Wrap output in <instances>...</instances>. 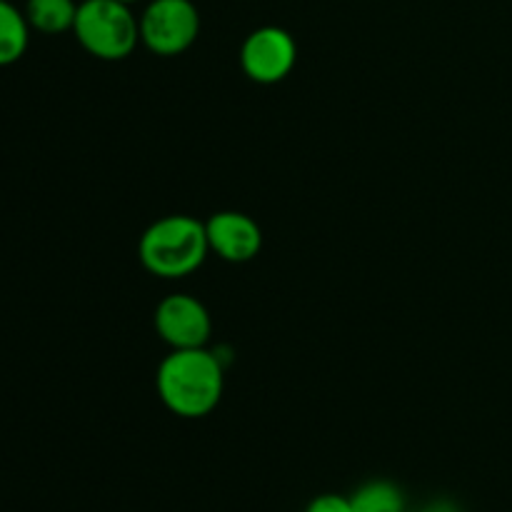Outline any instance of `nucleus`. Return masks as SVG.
Returning a JSON list of instances; mask_svg holds the SVG:
<instances>
[{
    "label": "nucleus",
    "mask_w": 512,
    "mask_h": 512,
    "mask_svg": "<svg viewBox=\"0 0 512 512\" xmlns=\"http://www.w3.org/2000/svg\"><path fill=\"white\" fill-rule=\"evenodd\" d=\"M158 395L178 418H205L223 398V363L205 348L173 350L158 368Z\"/></svg>",
    "instance_id": "obj_1"
},
{
    "label": "nucleus",
    "mask_w": 512,
    "mask_h": 512,
    "mask_svg": "<svg viewBox=\"0 0 512 512\" xmlns=\"http://www.w3.org/2000/svg\"><path fill=\"white\" fill-rule=\"evenodd\" d=\"M210 253L205 223L190 215H168L150 225L138 245L140 263L158 278H185L205 263Z\"/></svg>",
    "instance_id": "obj_2"
},
{
    "label": "nucleus",
    "mask_w": 512,
    "mask_h": 512,
    "mask_svg": "<svg viewBox=\"0 0 512 512\" xmlns=\"http://www.w3.org/2000/svg\"><path fill=\"white\" fill-rule=\"evenodd\" d=\"M73 33L95 58L123 60L138 45L140 20L120 0H83L78 3Z\"/></svg>",
    "instance_id": "obj_3"
},
{
    "label": "nucleus",
    "mask_w": 512,
    "mask_h": 512,
    "mask_svg": "<svg viewBox=\"0 0 512 512\" xmlns=\"http://www.w3.org/2000/svg\"><path fill=\"white\" fill-rule=\"evenodd\" d=\"M138 20L140 43L165 58L185 53L200 33V13L193 0H150Z\"/></svg>",
    "instance_id": "obj_4"
},
{
    "label": "nucleus",
    "mask_w": 512,
    "mask_h": 512,
    "mask_svg": "<svg viewBox=\"0 0 512 512\" xmlns=\"http://www.w3.org/2000/svg\"><path fill=\"white\" fill-rule=\"evenodd\" d=\"M298 60V45L288 30L263 25L245 38L240 48V65L245 75L260 85H273L288 78Z\"/></svg>",
    "instance_id": "obj_5"
},
{
    "label": "nucleus",
    "mask_w": 512,
    "mask_h": 512,
    "mask_svg": "<svg viewBox=\"0 0 512 512\" xmlns=\"http://www.w3.org/2000/svg\"><path fill=\"white\" fill-rule=\"evenodd\" d=\"M155 330L173 350L205 348L210 338V313L198 298L185 293L168 295L155 310Z\"/></svg>",
    "instance_id": "obj_6"
},
{
    "label": "nucleus",
    "mask_w": 512,
    "mask_h": 512,
    "mask_svg": "<svg viewBox=\"0 0 512 512\" xmlns=\"http://www.w3.org/2000/svg\"><path fill=\"white\" fill-rule=\"evenodd\" d=\"M205 233H208L210 250L228 263H248L263 248L260 225L250 215L235 210L215 213L205 223Z\"/></svg>",
    "instance_id": "obj_7"
},
{
    "label": "nucleus",
    "mask_w": 512,
    "mask_h": 512,
    "mask_svg": "<svg viewBox=\"0 0 512 512\" xmlns=\"http://www.w3.org/2000/svg\"><path fill=\"white\" fill-rule=\"evenodd\" d=\"M30 25L25 13H20L13 3L0 0V68L13 65L28 50Z\"/></svg>",
    "instance_id": "obj_8"
},
{
    "label": "nucleus",
    "mask_w": 512,
    "mask_h": 512,
    "mask_svg": "<svg viewBox=\"0 0 512 512\" xmlns=\"http://www.w3.org/2000/svg\"><path fill=\"white\" fill-rule=\"evenodd\" d=\"M75 15H78L75 0H28V5H25L28 25L45 35L73 30Z\"/></svg>",
    "instance_id": "obj_9"
},
{
    "label": "nucleus",
    "mask_w": 512,
    "mask_h": 512,
    "mask_svg": "<svg viewBox=\"0 0 512 512\" xmlns=\"http://www.w3.org/2000/svg\"><path fill=\"white\" fill-rule=\"evenodd\" d=\"M353 512H405V495L390 480H370L350 495Z\"/></svg>",
    "instance_id": "obj_10"
},
{
    "label": "nucleus",
    "mask_w": 512,
    "mask_h": 512,
    "mask_svg": "<svg viewBox=\"0 0 512 512\" xmlns=\"http://www.w3.org/2000/svg\"><path fill=\"white\" fill-rule=\"evenodd\" d=\"M305 512H353V505H350V498H345V495L325 493L310 500Z\"/></svg>",
    "instance_id": "obj_11"
},
{
    "label": "nucleus",
    "mask_w": 512,
    "mask_h": 512,
    "mask_svg": "<svg viewBox=\"0 0 512 512\" xmlns=\"http://www.w3.org/2000/svg\"><path fill=\"white\" fill-rule=\"evenodd\" d=\"M420 512H460L455 508L453 503H448V500H435V503H430L428 508H423Z\"/></svg>",
    "instance_id": "obj_12"
},
{
    "label": "nucleus",
    "mask_w": 512,
    "mask_h": 512,
    "mask_svg": "<svg viewBox=\"0 0 512 512\" xmlns=\"http://www.w3.org/2000/svg\"><path fill=\"white\" fill-rule=\"evenodd\" d=\"M120 3H128V5H133V3H138V0H120Z\"/></svg>",
    "instance_id": "obj_13"
}]
</instances>
